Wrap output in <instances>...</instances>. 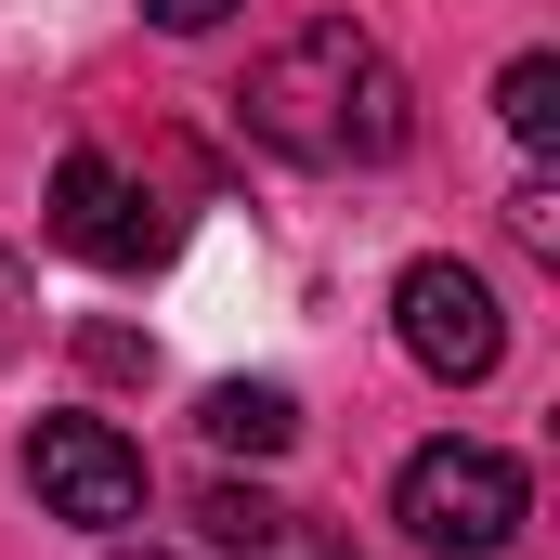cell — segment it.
Masks as SVG:
<instances>
[{"label":"cell","instance_id":"5b68a950","mask_svg":"<svg viewBox=\"0 0 560 560\" xmlns=\"http://www.w3.org/2000/svg\"><path fill=\"white\" fill-rule=\"evenodd\" d=\"M52 248H79V261L131 275V261H156V248H170V222H156V196H143L118 156L66 143V170H52Z\"/></svg>","mask_w":560,"mask_h":560},{"label":"cell","instance_id":"52a82bcc","mask_svg":"<svg viewBox=\"0 0 560 560\" xmlns=\"http://www.w3.org/2000/svg\"><path fill=\"white\" fill-rule=\"evenodd\" d=\"M196 535H209L222 560H275L287 548V509L261 495V482H209V495H196Z\"/></svg>","mask_w":560,"mask_h":560},{"label":"cell","instance_id":"5bb4252c","mask_svg":"<svg viewBox=\"0 0 560 560\" xmlns=\"http://www.w3.org/2000/svg\"><path fill=\"white\" fill-rule=\"evenodd\" d=\"M339 560H352V548H339Z\"/></svg>","mask_w":560,"mask_h":560},{"label":"cell","instance_id":"4fadbf2b","mask_svg":"<svg viewBox=\"0 0 560 560\" xmlns=\"http://www.w3.org/2000/svg\"><path fill=\"white\" fill-rule=\"evenodd\" d=\"M118 560H156V548H118Z\"/></svg>","mask_w":560,"mask_h":560},{"label":"cell","instance_id":"7a4b0ae2","mask_svg":"<svg viewBox=\"0 0 560 560\" xmlns=\"http://www.w3.org/2000/svg\"><path fill=\"white\" fill-rule=\"evenodd\" d=\"M392 509H405V535H418L430 560H495L522 535L535 482H522V456H495V443H418L405 482H392Z\"/></svg>","mask_w":560,"mask_h":560},{"label":"cell","instance_id":"8992f818","mask_svg":"<svg viewBox=\"0 0 560 560\" xmlns=\"http://www.w3.org/2000/svg\"><path fill=\"white\" fill-rule=\"evenodd\" d=\"M196 430H209L222 456H287V443H300V405H287L275 378H222V392L196 405Z\"/></svg>","mask_w":560,"mask_h":560},{"label":"cell","instance_id":"7c38bea8","mask_svg":"<svg viewBox=\"0 0 560 560\" xmlns=\"http://www.w3.org/2000/svg\"><path fill=\"white\" fill-rule=\"evenodd\" d=\"M13 313H26V261L0 248V339H13Z\"/></svg>","mask_w":560,"mask_h":560},{"label":"cell","instance_id":"6da1fadb","mask_svg":"<svg viewBox=\"0 0 560 560\" xmlns=\"http://www.w3.org/2000/svg\"><path fill=\"white\" fill-rule=\"evenodd\" d=\"M248 143H275L300 170H378V156H405L418 131V92H405V66L352 26V13H313V26H287L275 52L248 66Z\"/></svg>","mask_w":560,"mask_h":560},{"label":"cell","instance_id":"30bf717a","mask_svg":"<svg viewBox=\"0 0 560 560\" xmlns=\"http://www.w3.org/2000/svg\"><path fill=\"white\" fill-rule=\"evenodd\" d=\"M222 13H235V0H143V26H170V39H209Z\"/></svg>","mask_w":560,"mask_h":560},{"label":"cell","instance_id":"277c9868","mask_svg":"<svg viewBox=\"0 0 560 560\" xmlns=\"http://www.w3.org/2000/svg\"><path fill=\"white\" fill-rule=\"evenodd\" d=\"M392 326H405V352H418L430 378H456V392L509 365V313H495V287L469 275V261H405Z\"/></svg>","mask_w":560,"mask_h":560},{"label":"cell","instance_id":"ba28073f","mask_svg":"<svg viewBox=\"0 0 560 560\" xmlns=\"http://www.w3.org/2000/svg\"><path fill=\"white\" fill-rule=\"evenodd\" d=\"M495 118H509L522 143H548V131H560V52H522V66L495 79Z\"/></svg>","mask_w":560,"mask_h":560},{"label":"cell","instance_id":"3957f363","mask_svg":"<svg viewBox=\"0 0 560 560\" xmlns=\"http://www.w3.org/2000/svg\"><path fill=\"white\" fill-rule=\"evenodd\" d=\"M26 482H39V509L79 522V535L143 522V443H118L105 418H39L26 430Z\"/></svg>","mask_w":560,"mask_h":560},{"label":"cell","instance_id":"8fae6325","mask_svg":"<svg viewBox=\"0 0 560 560\" xmlns=\"http://www.w3.org/2000/svg\"><path fill=\"white\" fill-rule=\"evenodd\" d=\"M79 352H92V365H105V378H143V339H131V326H92V339H79Z\"/></svg>","mask_w":560,"mask_h":560},{"label":"cell","instance_id":"9c48e42d","mask_svg":"<svg viewBox=\"0 0 560 560\" xmlns=\"http://www.w3.org/2000/svg\"><path fill=\"white\" fill-rule=\"evenodd\" d=\"M509 235H522L535 261H560V196H548V183H522V196H509Z\"/></svg>","mask_w":560,"mask_h":560}]
</instances>
